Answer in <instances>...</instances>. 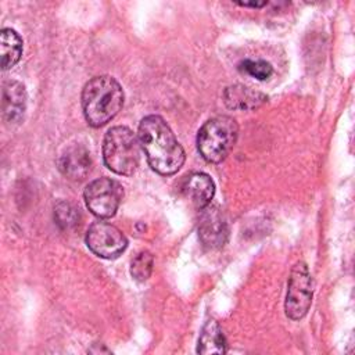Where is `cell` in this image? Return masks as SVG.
Returning a JSON list of instances; mask_svg holds the SVG:
<instances>
[{"instance_id":"cell-1","label":"cell","mask_w":355,"mask_h":355,"mask_svg":"<svg viewBox=\"0 0 355 355\" xmlns=\"http://www.w3.org/2000/svg\"><path fill=\"white\" fill-rule=\"evenodd\" d=\"M139 143L150 166L159 175H173L184 164V150L159 115H147L139 123Z\"/></svg>"},{"instance_id":"cell-2","label":"cell","mask_w":355,"mask_h":355,"mask_svg":"<svg viewBox=\"0 0 355 355\" xmlns=\"http://www.w3.org/2000/svg\"><path fill=\"white\" fill-rule=\"evenodd\" d=\"M123 105V90L110 75L92 78L82 90V108L87 123L100 128L110 122Z\"/></svg>"},{"instance_id":"cell-3","label":"cell","mask_w":355,"mask_h":355,"mask_svg":"<svg viewBox=\"0 0 355 355\" xmlns=\"http://www.w3.org/2000/svg\"><path fill=\"white\" fill-rule=\"evenodd\" d=\"M139 137L126 126L111 128L103 141V158L108 169L130 176L139 166Z\"/></svg>"},{"instance_id":"cell-4","label":"cell","mask_w":355,"mask_h":355,"mask_svg":"<svg viewBox=\"0 0 355 355\" xmlns=\"http://www.w3.org/2000/svg\"><path fill=\"white\" fill-rule=\"evenodd\" d=\"M239 136L237 122L227 115L207 121L197 135V148L207 162L223 161L236 144Z\"/></svg>"},{"instance_id":"cell-5","label":"cell","mask_w":355,"mask_h":355,"mask_svg":"<svg viewBox=\"0 0 355 355\" xmlns=\"http://www.w3.org/2000/svg\"><path fill=\"white\" fill-rule=\"evenodd\" d=\"M313 283L309 269L304 261H298L290 272L284 311L291 320L302 319L312 302Z\"/></svg>"},{"instance_id":"cell-6","label":"cell","mask_w":355,"mask_h":355,"mask_svg":"<svg viewBox=\"0 0 355 355\" xmlns=\"http://www.w3.org/2000/svg\"><path fill=\"white\" fill-rule=\"evenodd\" d=\"M123 189L111 178H100L90 182L83 193L86 207L97 218H111L122 201Z\"/></svg>"},{"instance_id":"cell-7","label":"cell","mask_w":355,"mask_h":355,"mask_svg":"<svg viewBox=\"0 0 355 355\" xmlns=\"http://www.w3.org/2000/svg\"><path fill=\"white\" fill-rule=\"evenodd\" d=\"M86 244L97 257L114 259L125 251L128 240L116 226L107 222H94L86 233Z\"/></svg>"},{"instance_id":"cell-8","label":"cell","mask_w":355,"mask_h":355,"mask_svg":"<svg viewBox=\"0 0 355 355\" xmlns=\"http://www.w3.org/2000/svg\"><path fill=\"white\" fill-rule=\"evenodd\" d=\"M227 223L223 212L215 205H207L201 209L198 222V237L209 250H216L225 245L227 240Z\"/></svg>"},{"instance_id":"cell-9","label":"cell","mask_w":355,"mask_h":355,"mask_svg":"<svg viewBox=\"0 0 355 355\" xmlns=\"http://www.w3.org/2000/svg\"><path fill=\"white\" fill-rule=\"evenodd\" d=\"M26 90L18 80H6L1 90V114L8 125H17L26 111Z\"/></svg>"},{"instance_id":"cell-10","label":"cell","mask_w":355,"mask_h":355,"mask_svg":"<svg viewBox=\"0 0 355 355\" xmlns=\"http://www.w3.org/2000/svg\"><path fill=\"white\" fill-rule=\"evenodd\" d=\"M182 191L184 197L189 198V201L201 211L211 204V200L215 194V184L209 175L204 172H193L184 178Z\"/></svg>"},{"instance_id":"cell-11","label":"cell","mask_w":355,"mask_h":355,"mask_svg":"<svg viewBox=\"0 0 355 355\" xmlns=\"http://www.w3.org/2000/svg\"><path fill=\"white\" fill-rule=\"evenodd\" d=\"M58 168L67 178L80 180L92 169L90 154L82 146H72L60 155Z\"/></svg>"},{"instance_id":"cell-12","label":"cell","mask_w":355,"mask_h":355,"mask_svg":"<svg viewBox=\"0 0 355 355\" xmlns=\"http://www.w3.org/2000/svg\"><path fill=\"white\" fill-rule=\"evenodd\" d=\"M223 98L225 104L230 110L241 111L255 110L268 101V97L263 93L244 85H233L226 87L223 92Z\"/></svg>"},{"instance_id":"cell-13","label":"cell","mask_w":355,"mask_h":355,"mask_svg":"<svg viewBox=\"0 0 355 355\" xmlns=\"http://www.w3.org/2000/svg\"><path fill=\"white\" fill-rule=\"evenodd\" d=\"M197 352L204 355L226 352V338L222 327L216 320H208L204 324L200 333Z\"/></svg>"},{"instance_id":"cell-14","label":"cell","mask_w":355,"mask_h":355,"mask_svg":"<svg viewBox=\"0 0 355 355\" xmlns=\"http://www.w3.org/2000/svg\"><path fill=\"white\" fill-rule=\"evenodd\" d=\"M0 55H1V69L4 71L12 68L22 55V39L11 28L1 29Z\"/></svg>"},{"instance_id":"cell-15","label":"cell","mask_w":355,"mask_h":355,"mask_svg":"<svg viewBox=\"0 0 355 355\" xmlns=\"http://www.w3.org/2000/svg\"><path fill=\"white\" fill-rule=\"evenodd\" d=\"M54 218L61 229H71L79 223V209L67 201H60L54 207Z\"/></svg>"},{"instance_id":"cell-16","label":"cell","mask_w":355,"mask_h":355,"mask_svg":"<svg viewBox=\"0 0 355 355\" xmlns=\"http://www.w3.org/2000/svg\"><path fill=\"white\" fill-rule=\"evenodd\" d=\"M153 265H154V258L151 252L148 251H141L139 252L130 263V275L137 282H146L153 272Z\"/></svg>"},{"instance_id":"cell-17","label":"cell","mask_w":355,"mask_h":355,"mask_svg":"<svg viewBox=\"0 0 355 355\" xmlns=\"http://www.w3.org/2000/svg\"><path fill=\"white\" fill-rule=\"evenodd\" d=\"M239 69L258 80H265L273 73V68L263 60H244L239 64Z\"/></svg>"},{"instance_id":"cell-18","label":"cell","mask_w":355,"mask_h":355,"mask_svg":"<svg viewBox=\"0 0 355 355\" xmlns=\"http://www.w3.org/2000/svg\"><path fill=\"white\" fill-rule=\"evenodd\" d=\"M239 6H241V7H252V8H261V7H265V6H268V1H261V3H258V1H250V3H245V1H240V3H237Z\"/></svg>"}]
</instances>
